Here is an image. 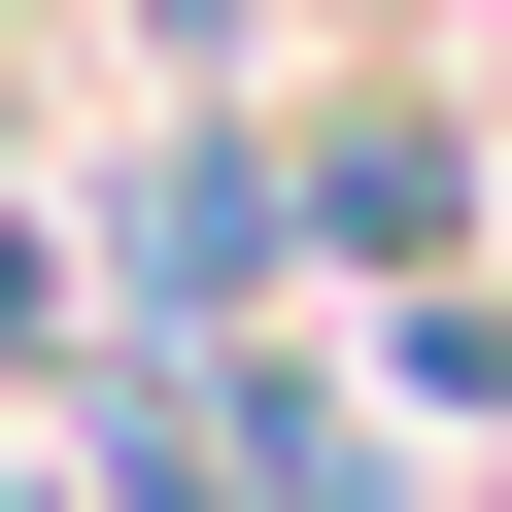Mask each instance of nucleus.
I'll use <instances>...</instances> for the list:
<instances>
[{
    "instance_id": "f257e3e1",
    "label": "nucleus",
    "mask_w": 512,
    "mask_h": 512,
    "mask_svg": "<svg viewBox=\"0 0 512 512\" xmlns=\"http://www.w3.org/2000/svg\"><path fill=\"white\" fill-rule=\"evenodd\" d=\"M103 274H137V342H239V308H274V137H137Z\"/></svg>"
}]
</instances>
